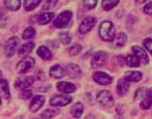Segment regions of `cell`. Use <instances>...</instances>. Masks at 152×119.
<instances>
[{"instance_id": "1", "label": "cell", "mask_w": 152, "mask_h": 119, "mask_svg": "<svg viewBox=\"0 0 152 119\" xmlns=\"http://www.w3.org/2000/svg\"><path fill=\"white\" fill-rule=\"evenodd\" d=\"M116 31L114 24L110 20L103 21L99 26V36L105 42H112L116 35Z\"/></svg>"}, {"instance_id": "2", "label": "cell", "mask_w": 152, "mask_h": 119, "mask_svg": "<svg viewBox=\"0 0 152 119\" xmlns=\"http://www.w3.org/2000/svg\"><path fill=\"white\" fill-rule=\"evenodd\" d=\"M20 40L17 36L9 37L4 43L3 47L4 53L8 58H12L18 51L20 47Z\"/></svg>"}, {"instance_id": "3", "label": "cell", "mask_w": 152, "mask_h": 119, "mask_svg": "<svg viewBox=\"0 0 152 119\" xmlns=\"http://www.w3.org/2000/svg\"><path fill=\"white\" fill-rule=\"evenodd\" d=\"M73 12L69 10H66L60 12L53 22V26L56 28L63 29L69 27L73 20Z\"/></svg>"}, {"instance_id": "4", "label": "cell", "mask_w": 152, "mask_h": 119, "mask_svg": "<svg viewBox=\"0 0 152 119\" xmlns=\"http://www.w3.org/2000/svg\"><path fill=\"white\" fill-rule=\"evenodd\" d=\"M96 101L100 105L105 108H111L114 106L115 100L110 91L106 89L101 90L96 96Z\"/></svg>"}, {"instance_id": "5", "label": "cell", "mask_w": 152, "mask_h": 119, "mask_svg": "<svg viewBox=\"0 0 152 119\" xmlns=\"http://www.w3.org/2000/svg\"><path fill=\"white\" fill-rule=\"evenodd\" d=\"M35 65L34 58L26 56L18 62L16 65V69L20 74H25L30 72L34 68Z\"/></svg>"}, {"instance_id": "6", "label": "cell", "mask_w": 152, "mask_h": 119, "mask_svg": "<svg viewBox=\"0 0 152 119\" xmlns=\"http://www.w3.org/2000/svg\"><path fill=\"white\" fill-rule=\"evenodd\" d=\"M109 54L104 50L96 52L92 57L90 65L94 69H99L104 66L109 59Z\"/></svg>"}, {"instance_id": "7", "label": "cell", "mask_w": 152, "mask_h": 119, "mask_svg": "<svg viewBox=\"0 0 152 119\" xmlns=\"http://www.w3.org/2000/svg\"><path fill=\"white\" fill-rule=\"evenodd\" d=\"M97 19L94 16H88L83 19L78 27L80 34H86L91 31L96 26Z\"/></svg>"}, {"instance_id": "8", "label": "cell", "mask_w": 152, "mask_h": 119, "mask_svg": "<svg viewBox=\"0 0 152 119\" xmlns=\"http://www.w3.org/2000/svg\"><path fill=\"white\" fill-rule=\"evenodd\" d=\"M92 77L94 81L100 85H109L113 82V77L104 72L101 71L94 72Z\"/></svg>"}, {"instance_id": "9", "label": "cell", "mask_w": 152, "mask_h": 119, "mask_svg": "<svg viewBox=\"0 0 152 119\" xmlns=\"http://www.w3.org/2000/svg\"><path fill=\"white\" fill-rule=\"evenodd\" d=\"M35 81L33 76H23L17 78L14 81L13 86L17 90L22 91L29 88L34 85Z\"/></svg>"}, {"instance_id": "10", "label": "cell", "mask_w": 152, "mask_h": 119, "mask_svg": "<svg viewBox=\"0 0 152 119\" xmlns=\"http://www.w3.org/2000/svg\"><path fill=\"white\" fill-rule=\"evenodd\" d=\"M73 101L72 96L67 95H58L52 97L49 104L53 107H64L70 104Z\"/></svg>"}, {"instance_id": "11", "label": "cell", "mask_w": 152, "mask_h": 119, "mask_svg": "<svg viewBox=\"0 0 152 119\" xmlns=\"http://www.w3.org/2000/svg\"><path fill=\"white\" fill-rule=\"evenodd\" d=\"M49 74L50 77L55 79L63 78L67 75L66 67L60 64H56L50 68Z\"/></svg>"}, {"instance_id": "12", "label": "cell", "mask_w": 152, "mask_h": 119, "mask_svg": "<svg viewBox=\"0 0 152 119\" xmlns=\"http://www.w3.org/2000/svg\"><path fill=\"white\" fill-rule=\"evenodd\" d=\"M56 87L59 92L65 94L72 93L77 90V86L75 84L68 81H58L56 84Z\"/></svg>"}, {"instance_id": "13", "label": "cell", "mask_w": 152, "mask_h": 119, "mask_svg": "<svg viewBox=\"0 0 152 119\" xmlns=\"http://www.w3.org/2000/svg\"><path fill=\"white\" fill-rule=\"evenodd\" d=\"M45 102V96L41 95L35 96L32 98L30 102L29 110L33 113L37 112L42 109Z\"/></svg>"}, {"instance_id": "14", "label": "cell", "mask_w": 152, "mask_h": 119, "mask_svg": "<svg viewBox=\"0 0 152 119\" xmlns=\"http://www.w3.org/2000/svg\"><path fill=\"white\" fill-rule=\"evenodd\" d=\"M134 55L136 56L142 63L145 65L149 64L150 62V57L143 48L139 45H135L132 47Z\"/></svg>"}, {"instance_id": "15", "label": "cell", "mask_w": 152, "mask_h": 119, "mask_svg": "<svg viewBox=\"0 0 152 119\" xmlns=\"http://www.w3.org/2000/svg\"><path fill=\"white\" fill-rule=\"evenodd\" d=\"M66 70L67 75L72 79H78L82 76V69L77 64L70 63L68 64L66 67Z\"/></svg>"}, {"instance_id": "16", "label": "cell", "mask_w": 152, "mask_h": 119, "mask_svg": "<svg viewBox=\"0 0 152 119\" xmlns=\"http://www.w3.org/2000/svg\"><path fill=\"white\" fill-rule=\"evenodd\" d=\"M130 83L123 77L118 80L117 84V93L121 97L127 95L129 90Z\"/></svg>"}, {"instance_id": "17", "label": "cell", "mask_w": 152, "mask_h": 119, "mask_svg": "<svg viewBox=\"0 0 152 119\" xmlns=\"http://www.w3.org/2000/svg\"><path fill=\"white\" fill-rule=\"evenodd\" d=\"M124 77L129 83H137L142 80L143 74L139 71L129 70L125 73Z\"/></svg>"}, {"instance_id": "18", "label": "cell", "mask_w": 152, "mask_h": 119, "mask_svg": "<svg viewBox=\"0 0 152 119\" xmlns=\"http://www.w3.org/2000/svg\"><path fill=\"white\" fill-rule=\"evenodd\" d=\"M36 53L37 56L44 61H51L53 58L51 51L45 45L39 46L37 49Z\"/></svg>"}, {"instance_id": "19", "label": "cell", "mask_w": 152, "mask_h": 119, "mask_svg": "<svg viewBox=\"0 0 152 119\" xmlns=\"http://www.w3.org/2000/svg\"><path fill=\"white\" fill-rule=\"evenodd\" d=\"M152 106V88L146 89L145 95L139 103V107L144 110H148Z\"/></svg>"}, {"instance_id": "20", "label": "cell", "mask_w": 152, "mask_h": 119, "mask_svg": "<svg viewBox=\"0 0 152 119\" xmlns=\"http://www.w3.org/2000/svg\"><path fill=\"white\" fill-rule=\"evenodd\" d=\"M128 42V36L125 32H120L116 34L113 41V45L116 48L124 47Z\"/></svg>"}, {"instance_id": "21", "label": "cell", "mask_w": 152, "mask_h": 119, "mask_svg": "<svg viewBox=\"0 0 152 119\" xmlns=\"http://www.w3.org/2000/svg\"><path fill=\"white\" fill-rule=\"evenodd\" d=\"M35 47L34 43L32 42H27L20 46L18 50V53L20 57H26L31 53Z\"/></svg>"}, {"instance_id": "22", "label": "cell", "mask_w": 152, "mask_h": 119, "mask_svg": "<svg viewBox=\"0 0 152 119\" xmlns=\"http://www.w3.org/2000/svg\"><path fill=\"white\" fill-rule=\"evenodd\" d=\"M54 17V13L53 12H43L37 17V22L40 26H45L50 23Z\"/></svg>"}, {"instance_id": "23", "label": "cell", "mask_w": 152, "mask_h": 119, "mask_svg": "<svg viewBox=\"0 0 152 119\" xmlns=\"http://www.w3.org/2000/svg\"><path fill=\"white\" fill-rule=\"evenodd\" d=\"M84 112V106L82 103L77 102L71 107L70 114L75 119H80L82 117Z\"/></svg>"}, {"instance_id": "24", "label": "cell", "mask_w": 152, "mask_h": 119, "mask_svg": "<svg viewBox=\"0 0 152 119\" xmlns=\"http://www.w3.org/2000/svg\"><path fill=\"white\" fill-rule=\"evenodd\" d=\"M10 96L9 83L6 80L3 79L0 81V97L4 99L10 98Z\"/></svg>"}, {"instance_id": "25", "label": "cell", "mask_w": 152, "mask_h": 119, "mask_svg": "<svg viewBox=\"0 0 152 119\" xmlns=\"http://www.w3.org/2000/svg\"><path fill=\"white\" fill-rule=\"evenodd\" d=\"M60 112V110L58 108H48L44 110L40 115L42 119H52L58 116Z\"/></svg>"}, {"instance_id": "26", "label": "cell", "mask_w": 152, "mask_h": 119, "mask_svg": "<svg viewBox=\"0 0 152 119\" xmlns=\"http://www.w3.org/2000/svg\"><path fill=\"white\" fill-rule=\"evenodd\" d=\"M4 4L6 9L12 12L17 11L21 7V1L20 0H7L4 1Z\"/></svg>"}, {"instance_id": "27", "label": "cell", "mask_w": 152, "mask_h": 119, "mask_svg": "<svg viewBox=\"0 0 152 119\" xmlns=\"http://www.w3.org/2000/svg\"><path fill=\"white\" fill-rule=\"evenodd\" d=\"M125 63L130 68H138L141 64L139 59L135 55H128L125 58Z\"/></svg>"}, {"instance_id": "28", "label": "cell", "mask_w": 152, "mask_h": 119, "mask_svg": "<svg viewBox=\"0 0 152 119\" xmlns=\"http://www.w3.org/2000/svg\"><path fill=\"white\" fill-rule=\"evenodd\" d=\"M42 3L40 0H26L24 2V8L27 12L34 10L39 6Z\"/></svg>"}, {"instance_id": "29", "label": "cell", "mask_w": 152, "mask_h": 119, "mask_svg": "<svg viewBox=\"0 0 152 119\" xmlns=\"http://www.w3.org/2000/svg\"><path fill=\"white\" fill-rule=\"evenodd\" d=\"M60 42L64 45L70 44L73 39V36L70 32L64 31L61 32L58 35Z\"/></svg>"}, {"instance_id": "30", "label": "cell", "mask_w": 152, "mask_h": 119, "mask_svg": "<svg viewBox=\"0 0 152 119\" xmlns=\"http://www.w3.org/2000/svg\"><path fill=\"white\" fill-rule=\"evenodd\" d=\"M120 1L119 0H104L102 1V7L104 10L109 11L115 8Z\"/></svg>"}, {"instance_id": "31", "label": "cell", "mask_w": 152, "mask_h": 119, "mask_svg": "<svg viewBox=\"0 0 152 119\" xmlns=\"http://www.w3.org/2000/svg\"><path fill=\"white\" fill-rule=\"evenodd\" d=\"M36 34V30L32 26L26 28L21 34V38L24 40H28L33 38Z\"/></svg>"}, {"instance_id": "32", "label": "cell", "mask_w": 152, "mask_h": 119, "mask_svg": "<svg viewBox=\"0 0 152 119\" xmlns=\"http://www.w3.org/2000/svg\"><path fill=\"white\" fill-rule=\"evenodd\" d=\"M82 47L79 44H75L69 47L68 53L72 56H76L79 54L82 51Z\"/></svg>"}, {"instance_id": "33", "label": "cell", "mask_w": 152, "mask_h": 119, "mask_svg": "<svg viewBox=\"0 0 152 119\" xmlns=\"http://www.w3.org/2000/svg\"><path fill=\"white\" fill-rule=\"evenodd\" d=\"M33 77L35 80L43 81L46 79V74L42 69H38L34 72Z\"/></svg>"}, {"instance_id": "34", "label": "cell", "mask_w": 152, "mask_h": 119, "mask_svg": "<svg viewBox=\"0 0 152 119\" xmlns=\"http://www.w3.org/2000/svg\"><path fill=\"white\" fill-rule=\"evenodd\" d=\"M58 1H46L43 5V10H50L54 9L58 3Z\"/></svg>"}, {"instance_id": "35", "label": "cell", "mask_w": 152, "mask_h": 119, "mask_svg": "<svg viewBox=\"0 0 152 119\" xmlns=\"http://www.w3.org/2000/svg\"><path fill=\"white\" fill-rule=\"evenodd\" d=\"M33 91L29 88L24 89L21 91L20 93V97L21 100L26 101L30 99L33 96Z\"/></svg>"}, {"instance_id": "36", "label": "cell", "mask_w": 152, "mask_h": 119, "mask_svg": "<svg viewBox=\"0 0 152 119\" xmlns=\"http://www.w3.org/2000/svg\"><path fill=\"white\" fill-rule=\"evenodd\" d=\"M83 4L86 8L89 10L94 9L98 3L96 0H86L83 1Z\"/></svg>"}, {"instance_id": "37", "label": "cell", "mask_w": 152, "mask_h": 119, "mask_svg": "<svg viewBox=\"0 0 152 119\" xmlns=\"http://www.w3.org/2000/svg\"><path fill=\"white\" fill-rule=\"evenodd\" d=\"M142 44L152 56V38L151 37L145 38L143 41Z\"/></svg>"}, {"instance_id": "38", "label": "cell", "mask_w": 152, "mask_h": 119, "mask_svg": "<svg viewBox=\"0 0 152 119\" xmlns=\"http://www.w3.org/2000/svg\"><path fill=\"white\" fill-rule=\"evenodd\" d=\"M146 89H145L144 88H139L136 91L135 93L134 94V98L135 100H139V99H142L144 96L146 92Z\"/></svg>"}, {"instance_id": "39", "label": "cell", "mask_w": 152, "mask_h": 119, "mask_svg": "<svg viewBox=\"0 0 152 119\" xmlns=\"http://www.w3.org/2000/svg\"><path fill=\"white\" fill-rule=\"evenodd\" d=\"M53 88V85L52 84H48L44 85L38 88L37 89V91L39 93H48L52 90Z\"/></svg>"}, {"instance_id": "40", "label": "cell", "mask_w": 152, "mask_h": 119, "mask_svg": "<svg viewBox=\"0 0 152 119\" xmlns=\"http://www.w3.org/2000/svg\"><path fill=\"white\" fill-rule=\"evenodd\" d=\"M143 12L147 15L152 16V1L148 2L144 6Z\"/></svg>"}, {"instance_id": "41", "label": "cell", "mask_w": 152, "mask_h": 119, "mask_svg": "<svg viewBox=\"0 0 152 119\" xmlns=\"http://www.w3.org/2000/svg\"><path fill=\"white\" fill-rule=\"evenodd\" d=\"M115 111L118 116L122 117L125 112V107L123 104H118L115 108Z\"/></svg>"}, {"instance_id": "42", "label": "cell", "mask_w": 152, "mask_h": 119, "mask_svg": "<svg viewBox=\"0 0 152 119\" xmlns=\"http://www.w3.org/2000/svg\"><path fill=\"white\" fill-rule=\"evenodd\" d=\"M114 62L119 66H122L125 63V58L121 55L116 56L114 58Z\"/></svg>"}, {"instance_id": "43", "label": "cell", "mask_w": 152, "mask_h": 119, "mask_svg": "<svg viewBox=\"0 0 152 119\" xmlns=\"http://www.w3.org/2000/svg\"><path fill=\"white\" fill-rule=\"evenodd\" d=\"M9 18L7 15L0 17V28L5 27L8 24Z\"/></svg>"}, {"instance_id": "44", "label": "cell", "mask_w": 152, "mask_h": 119, "mask_svg": "<svg viewBox=\"0 0 152 119\" xmlns=\"http://www.w3.org/2000/svg\"><path fill=\"white\" fill-rule=\"evenodd\" d=\"M6 15V12L4 9L0 8V17Z\"/></svg>"}, {"instance_id": "45", "label": "cell", "mask_w": 152, "mask_h": 119, "mask_svg": "<svg viewBox=\"0 0 152 119\" xmlns=\"http://www.w3.org/2000/svg\"><path fill=\"white\" fill-rule=\"evenodd\" d=\"M3 73L1 71V69H0V81L3 79Z\"/></svg>"}, {"instance_id": "46", "label": "cell", "mask_w": 152, "mask_h": 119, "mask_svg": "<svg viewBox=\"0 0 152 119\" xmlns=\"http://www.w3.org/2000/svg\"><path fill=\"white\" fill-rule=\"evenodd\" d=\"M113 119H124L122 118V117H119V116H117L115 117Z\"/></svg>"}, {"instance_id": "47", "label": "cell", "mask_w": 152, "mask_h": 119, "mask_svg": "<svg viewBox=\"0 0 152 119\" xmlns=\"http://www.w3.org/2000/svg\"><path fill=\"white\" fill-rule=\"evenodd\" d=\"M2 101L1 99V97H0V107H1V104Z\"/></svg>"}, {"instance_id": "48", "label": "cell", "mask_w": 152, "mask_h": 119, "mask_svg": "<svg viewBox=\"0 0 152 119\" xmlns=\"http://www.w3.org/2000/svg\"><path fill=\"white\" fill-rule=\"evenodd\" d=\"M31 119H39L36 118H32Z\"/></svg>"}, {"instance_id": "49", "label": "cell", "mask_w": 152, "mask_h": 119, "mask_svg": "<svg viewBox=\"0 0 152 119\" xmlns=\"http://www.w3.org/2000/svg\"><path fill=\"white\" fill-rule=\"evenodd\" d=\"M151 114H152V113H151Z\"/></svg>"}]
</instances>
